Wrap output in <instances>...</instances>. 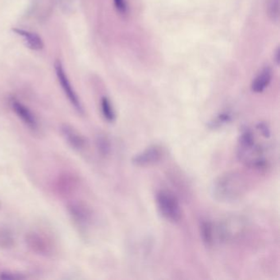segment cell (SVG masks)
Returning <instances> with one entry per match:
<instances>
[{
	"label": "cell",
	"mask_w": 280,
	"mask_h": 280,
	"mask_svg": "<svg viewBox=\"0 0 280 280\" xmlns=\"http://www.w3.org/2000/svg\"><path fill=\"white\" fill-rule=\"evenodd\" d=\"M247 184L241 173L227 172L213 181L211 192L213 198L222 203H233L246 195Z\"/></svg>",
	"instance_id": "1"
},
{
	"label": "cell",
	"mask_w": 280,
	"mask_h": 280,
	"mask_svg": "<svg viewBox=\"0 0 280 280\" xmlns=\"http://www.w3.org/2000/svg\"><path fill=\"white\" fill-rule=\"evenodd\" d=\"M238 157L242 163L252 169H261L266 166L264 148L256 141L251 129L242 130L238 145Z\"/></svg>",
	"instance_id": "2"
},
{
	"label": "cell",
	"mask_w": 280,
	"mask_h": 280,
	"mask_svg": "<svg viewBox=\"0 0 280 280\" xmlns=\"http://www.w3.org/2000/svg\"><path fill=\"white\" fill-rule=\"evenodd\" d=\"M26 246L35 255L43 257H51L57 251V245L55 239L40 230H32L25 235Z\"/></svg>",
	"instance_id": "3"
},
{
	"label": "cell",
	"mask_w": 280,
	"mask_h": 280,
	"mask_svg": "<svg viewBox=\"0 0 280 280\" xmlns=\"http://www.w3.org/2000/svg\"><path fill=\"white\" fill-rule=\"evenodd\" d=\"M156 204L164 219L172 223H179L182 219L181 206L179 199L169 190H161L156 194Z\"/></svg>",
	"instance_id": "4"
},
{
	"label": "cell",
	"mask_w": 280,
	"mask_h": 280,
	"mask_svg": "<svg viewBox=\"0 0 280 280\" xmlns=\"http://www.w3.org/2000/svg\"><path fill=\"white\" fill-rule=\"evenodd\" d=\"M80 177L72 171H63L54 179L51 188L55 196L61 199L72 197L80 188Z\"/></svg>",
	"instance_id": "5"
},
{
	"label": "cell",
	"mask_w": 280,
	"mask_h": 280,
	"mask_svg": "<svg viewBox=\"0 0 280 280\" xmlns=\"http://www.w3.org/2000/svg\"><path fill=\"white\" fill-rule=\"evenodd\" d=\"M67 211L75 225L87 228L93 221V211L84 200H72L67 204Z\"/></svg>",
	"instance_id": "6"
},
{
	"label": "cell",
	"mask_w": 280,
	"mask_h": 280,
	"mask_svg": "<svg viewBox=\"0 0 280 280\" xmlns=\"http://www.w3.org/2000/svg\"><path fill=\"white\" fill-rule=\"evenodd\" d=\"M55 68L58 79H59V84L61 85L63 92L69 100L70 104L72 105V107L75 109L78 114H84V108L82 106V102H81L76 91H74L72 84L70 83L68 76L66 75L65 71L63 69V64L60 60L55 62Z\"/></svg>",
	"instance_id": "7"
},
{
	"label": "cell",
	"mask_w": 280,
	"mask_h": 280,
	"mask_svg": "<svg viewBox=\"0 0 280 280\" xmlns=\"http://www.w3.org/2000/svg\"><path fill=\"white\" fill-rule=\"evenodd\" d=\"M9 104H10V107L13 113L17 115L18 119L25 125L26 128H28L30 131H32L33 133H37L40 131V123H39L38 119L36 118L34 113L30 110L28 106L15 98L11 99Z\"/></svg>",
	"instance_id": "8"
},
{
	"label": "cell",
	"mask_w": 280,
	"mask_h": 280,
	"mask_svg": "<svg viewBox=\"0 0 280 280\" xmlns=\"http://www.w3.org/2000/svg\"><path fill=\"white\" fill-rule=\"evenodd\" d=\"M164 156V151L160 145H150L143 151L133 156L132 163L135 166L145 168L153 166L160 162Z\"/></svg>",
	"instance_id": "9"
},
{
	"label": "cell",
	"mask_w": 280,
	"mask_h": 280,
	"mask_svg": "<svg viewBox=\"0 0 280 280\" xmlns=\"http://www.w3.org/2000/svg\"><path fill=\"white\" fill-rule=\"evenodd\" d=\"M60 131L63 138L70 147L77 151L86 150V148L87 147V138L77 129H74L73 126L63 124L62 125Z\"/></svg>",
	"instance_id": "10"
},
{
	"label": "cell",
	"mask_w": 280,
	"mask_h": 280,
	"mask_svg": "<svg viewBox=\"0 0 280 280\" xmlns=\"http://www.w3.org/2000/svg\"><path fill=\"white\" fill-rule=\"evenodd\" d=\"M272 79V71L269 67H266L261 70L251 84V91L253 92L261 93L266 90L270 85Z\"/></svg>",
	"instance_id": "11"
},
{
	"label": "cell",
	"mask_w": 280,
	"mask_h": 280,
	"mask_svg": "<svg viewBox=\"0 0 280 280\" xmlns=\"http://www.w3.org/2000/svg\"><path fill=\"white\" fill-rule=\"evenodd\" d=\"M13 31L16 34L23 37L26 45L28 48H31V49L40 50V49H41L44 47L42 40L36 33L28 32V31H25V30L18 29V28H14V29H13Z\"/></svg>",
	"instance_id": "12"
},
{
	"label": "cell",
	"mask_w": 280,
	"mask_h": 280,
	"mask_svg": "<svg viewBox=\"0 0 280 280\" xmlns=\"http://www.w3.org/2000/svg\"><path fill=\"white\" fill-rule=\"evenodd\" d=\"M200 234L206 246L211 247L216 241L215 224L210 220H202L200 223Z\"/></svg>",
	"instance_id": "13"
},
{
	"label": "cell",
	"mask_w": 280,
	"mask_h": 280,
	"mask_svg": "<svg viewBox=\"0 0 280 280\" xmlns=\"http://www.w3.org/2000/svg\"><path fill=\"white\" fill-rule=\"evenodd\" d=\"M15 246V238L9 228L0 227V249L13 248Z\"/></svg>",
	"instance_id": "14"
},
{
	"label": "cell",
	"mask_w": 280,
	"mask_h": 280,
	"mask_svg": "<svg viewBox=\"0 0 280 280\" xmlns=\"http://www.w3.org/2000/svg\"><path fill=\"white\" fill-rule=\"evenodd\" d=\"M95 145L99 154L103 157L109 156L111 150V143L107 136L99 134L95 138Z\"/></svg>",
	"instance_id": "15"
},
{
	"label": "cell",
	"mask_w": 280,
	"mask_h": 280,
	"mask_svg": "<svg viewBox=\"0 0 280 280\" xmlns=\"http://www.w3.org/2000/svg\"><path fill=\"white\" fill-rule=\"evenodd\" d=\"M100 110H101L102 115L106 121L112 122L115 120L116 118L115 112L112 106L111 101L108 97H102L100 100Z\"/></svg>",
	"instance_id": "16"
},
{
	"label": "cell",
	"mask_w": 280,
	"mask_h": 280,
	"mask_svg": "<svg viewBox=\"0 0 280 280\" xmlns=\"http://www.w3.org/2000/svg\"><path fill=\"white\" fill-rule=\"evenodd\" d=\"M268 13L274 21L279 20V0H269L268 2Z\"/></svg>",
	"instance_id": "17"
},
{
	"label": "cell",
	"mask_w": 280,
	"mask_h": 280,
	"mask_svg": "<svg viewBox=\"0 0 280 280\" xmlns=\"http://www.w3.org/2000/svg\"><path fill=\"white\" fill-rule=\"evenodd\" d=\"M231 118H232L231 115L227 113L219 114L215 120L211 122V129H216V128L222 126V125L226 124L227 122H230Z\"/></svg>",
	"instance_id": "18"
},
{
	"label": "cell",
	"mask_w": 280,
	"mask_h": 280,
	"mask_svg": "<svg viewBox=\"0 0 280 280\" xmlns=\"http://www.w3.org/2000/svg\"><path fill=\"white\" fill-rule=\"evenodd\" d=\"M25 275L23 274L19 273V272L15 271H4L0 273V278L1 279H22L26 278Z\"/></svg>",
	"instance_id": "19"
},
{
	"label": "cell",
	"mask_w": 280,
	"mask_h": 280,
	"mask_svg": "<svg viewBox=\"0 0 280 280\" xmlns=\"http://www.w3.org/2000/svg\"><path fill=\"white\" fill-rule=\"evenodd\" d=\"M114 6L119 13L125 14L128 12V6L125 0H114Z\"/></svg>",
	"instance_id": "20"
},
{
	"label": "cell",
	"mask_w": 280,
	"mask_h": 280,
	"mask_svg": "<svg viewBox=\"0 0 280 280\" xmlns=\"http://www.w3.org/2000/svg\"><path fill=\"white\" fill-rule=\"evenodd\" d=\"M257 129L261 132V135L263 136V137H266V138L270 137V129H269L267 124H266V123H264V122L259 123V124L257 125Z\"/></svg>",
	"instance_id": "21"
},
{
	"label": "cell",
	"mask_w": 280,
	"mask_h": 280,
	"mask_svg": "<svg viewBox=\"0 0 280 280\" xmlns=\"http://www.w3.org/2000/svg\"><path fill=\"white\" fill-rule=\"evenodd\" d=\"M274 62H275L277 64H279L280 63V49L279 48H276L275 52H274Z\"/></svg>",
	"instance_id": "22"
}]
</instances>
